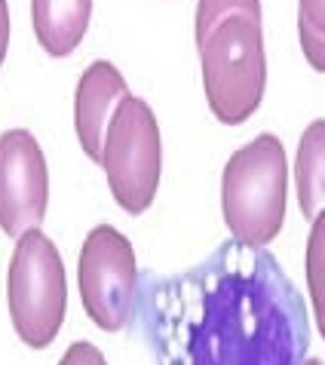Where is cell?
<instances>
[{
	"mask_svg": "<svg viewBox=\"0 0 325 365\" xmlns=\"http://www.w3.org/2000/svg\"><path fill=\"white\" fill-rule=\"evenodd\" d=\"M132 329L154 365H304L301 292L264 246L227 240L178 273H138Z\"/></svg>",
	"mask_w": 325,
	"mask_h": 365,
	"instance_id": "6da1fadb",
	"label": "cell"
},
{
	"mask_svg": "<svg viewBox=\"0 0 325 365\" xmlns=\"http://www.w3.org/2000/svg\"><path fill=\"white\" fill-rule=\"evenodd\" d=\"M194 25L212 114L225 126L246 123L267 89L261 0H200Z\"/></svg>",
	"mask_w": 325,
	"mask_h": 365,
	"instance_id": "7a4b0ae2",
	"label": "cell"
},
{
	"mask_svg": "<svg viewBox=\"0 0 325 365\" xmlns=\"http://www.w3.org/2000/svg\"><path fill=\"white\" fill-rule=\"evenodd\" d=\"M289 160L277 135L264 133L233 150L221 175V212L233 240L267 246L286 221Z\"/></svg>",
	"mask_w": 325,
	"mask_h": 365,
	"instance_id": "3957f363",
	"label": "cell"
},
{
	"mask_svg": "<svg viewBox=\"0 0 325 365\" xmlns=\"http://www.w3.org/2000/svg\"><path fill=\"white\" fill-rule=\"evenodd\" d=\"M6 304L22 344L43 350L56 341L68 310V277L56 242L40 227L16 240L6 273Z\"/></svg>",
	"mask_w": 325,
	"mask_h": 365,
	"instance_id": "277c9868",
	"label": "cell"
},
{
	"mask_svg": "<svg viewBox=\"0 0 325 365\" xmlns=\"http://www.w3.org/2000/svg\"><path fill=\"white\" fill-rule=\"evenodd\" d=\"M101 169L120 209L129 215L150 209L162 172V141L157 117L145 98L126 96L117 105L105 133Z\"/></svg>",
	"mask_w": 325,
	"mask_h": 365,
	"instance_id": "5b68a950",
	"label": "cell"
},
{
	"mask_svg": "<svg viewBox=\"0 0 325 365\" xmlns=\"http://www.w3.org/2000/svg\"><path fill=\"white\" fill-rule=\"evenodd\" d=\"M138 273L135 249L117 227L98 225L86 233L77 261V286L86 317L101 331H120L132 322Z\"/></svg>",
	"mask_w": 325,
	"mask_h": 365,
	"instance_id": "8992f818",
	"label": "cell"
},
{
	"mask_svg": "<svg viewBox=\"0 0 325 365\" xmlns=\"http://www.w3.org/2000/svg\"><path fill=\"white\" fill-rule=\"evenodd\" d=\"M49 206V169L43 148L28 129L0 135V230L19 240L40 227Z\"/></svg>",
	"mask_w": 325,
	"mask_h": 365,
	"instance_id": "52a82bcc",
	"label": "cell"
},
{
	"mask_svg": "<svg viewBox=\"0 0 325 365\" xmlns=\"http://www.w3.org/2000/svg\"><path fill=\"white\" fill-rule=\"evenodd\" d=\"M129 96L123 74L110 65V62H93L83 77L77 83L74 93V129H77V141L83 148V154L93 160L96 166H101L105 157V133L108 123L114 117L117 105Z\"/></svg>",
	"mask_w": 325,
	"mask_h": 365,
	"instance_id": "ba28073f",
	"label": "cell"
},
{
	"mask_svg": "<svg viewBox=\"0 0 325 365\" xmlns=\"http://www.w3.org/2000/svg\"><path fill=\"white\" fill-rule=\"evenodd\" d=\"M93 19V0H31V25L40 49L65 58L86 37Z\"/></svg>",
	"mask_w": 325,
	"mask_h": 365,
	"instance_id": "9c48e42d",
	"label": "cell"
},
{
	"mask_svg": "<svg viewBox=\"0 0 325 365\" xmlns=\"http://www.w3.org/2000/svg\"><path fill=\"white\" fill-rule=\"evenodd\" d=\"M294 190L304 218H316L325 209V120H313L304 129L294 157Z\"/></svg>",
	"mask_w": 325,
	"mask_h": 365,
	"instance_id": "30bf717a",
	"label": "cell"
},
{
	"mask_svg": "<svg viewBox=\"0 0 325 365\" xmlns=\"http://www.w3.org/2000/svg\"><path fill=\"white\" fill-rule=\"evenodd\" d=\"M304 267H307V289H310V301H313V317H316L319 334L325 338V209L313 218Z\"/></svg>",
	"mask_w": 325,
	"mask_h": 365,
	"instance_id": "8fae6325",
	"label": "cell"
},
{
	"mask_svg": "<svg viewBox=\"0 0 325 365\" xmlns=\"http://www.w3.org/2000/svg\"><path fill=\"white\" fill-rule=\"evenodd\" d=\"M298 40L310 68L325 74V0H298Z\"/></svg>",
	"mask_w": 325,
	"mask_h": 365,
	"instance_id": "7c38bea8",
	"label": "cell"
},
{
	"mask_svg": "<svg viewBox=\"0 0 325 365\" xmlns=\"http://www.w3.org/2000/svg\"><path fill=\"white\" fill-rule=\"evenodd\" d=\"M58 365H108V362H105V356H101V350L96 347V344L77 341L65 350V356Z\"/></svg>",
	"mask_w": 325,
	"mask_h": 365,
	"instance_id": "4fadbf2b",
	"label": "cell"
},
{
	"mask_svg": "<svg viewBox=\"0 0 325 365\" xmlns=\"http://www.w3.org/2000/svg\"><path fill=\"white\" fill-rule=\"evenodd\" d=\"M6 49H9V4L0 0V65L6 58Z\"/></svg>",
	"mask_w": 325,
	"mask_h": 365,
	"instance_id": "5bb4252c",
	"label": "cell"
},
{
	"mask_svg": "<svg viewBox=\"0 0 325 365\" xmlns=\"http://www.w3.org/2000/svg\"><path fill=\"white\" fill-rule=\"evenodd\" d=\"M304 365H322L319 359H307V362H304Z\"/></svg>",
	"mask_w": 325,
	"mask_h": 365,
	"instance_id": "9a60e30c",
	"label": "cell"
}]
</instances>
